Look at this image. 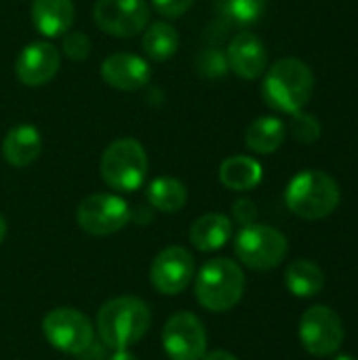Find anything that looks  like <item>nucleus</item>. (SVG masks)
Here are the masks:
<instances>
[{"mask_svg": "<svg viewBox=\"0 0 358 360\" xmlns=\"http://www.w3.org/2000/svg\"><path fill=\"white\" fill-rule=\"evenodd\" d=\"M194 278V257L184 247L162 249L150 268V281L162 295L181 293Z\"/></svg>", "mask_w": 358, "mask_h": 360, "instance_id": "nucleus-12", "label": "nucleus"}, {"mask_svg": "<svg viewBox=\"0 0 358 360\" xmlns=\"http://www.w3.org/2000/svg\"><path fill=\"white\" fill-rule=\"evenodd\" d=\"M131 219V207L116 194H91L76 209L78 226L93 236H108L122 230Z\"/></svg>", "mask_w": 358, "mask_h": 360, "instance_id": "nucleus-9", "label": "nucleus"}, {"mask_svg": "<svg viewBox=\"0 0 358 360\" xmlns=\"http://www.w3.org/2000/svg\"><path fill=\"white\" fill-rule=\"evenodd\" d=\"M42 152V137L34 124H17L2 139V156L11 167L23 169L36 162Z\"/></svg>", "mask_w": 358, "mask_h": 360, "instance_id": "nucleus-16", "label": "nucleus"}, {"mask_svg": "<svg viewBox=\"0 0 358 360\" xmlns=\"http://www.w3.org/2000/svg\"><path fill=\"white\" fill-rule=\"evenodd\" d=\"M46 342L65 354H84L93 346V325L76 308H55L42 321Z\"/></svg>", "mask_w": 358, "mask_h": 360, "instance_id": "nucleus-7", "label": "nucleus"}, {"mask_svg": "<svg viewBox=\"0 0 358 360\" xmlns=\"http://www.w3.org/2000/svg\"><path fill=\"white\" fill-rule=\"evenodd\" d=\"M61 68V53L46 40L30 42L15 61V76L25 86H42L51 82Z\"/></svg>", "mask_w": 358, "mask_h": 360, "instance_id": "nucleus-13", "label": "nucleus"}, {"mask_svg": "<svg viewBox=\"0 0 358 360\" xmlns=\"http://www.w3.org/2000/svg\"><path fill=\"white\" fill-rule=\"evenodd\" d=\"M287 137V124L276 116H260L245 131V143L255 154H274Z\"/></svg>", "mask_w": 358, "mask_h": 360, "instance_id": "nucleus-20", "label": "nucleus"}, {"mask_svg": "<svg viewBox=\"0 0 358 360\" xmlns=\"http://www.w3.org/2000/svg\"><path fill=\"white\" fill-rule=\"evenodd\" d=\"M285 285L291 295L310 300L325 287V272L310 259H295L285 270Z\"/></svg>", "mask_w": 358, "mask_h": 360, "instance_id": "nucleus-21", "label": "nucleus"}, {"mask_svg": "<svg viewBox=\"0 0 358 360\" xmlns=\"http://www.w3.org/2000/svg\"><path fill=\"white\" fill-rule=\"evenodd\" d=\"M340 200L342 192L335 177L319 169H306L298 173L285 190V202L289 211L308 221L329 217L338 209Z\"/></svg>", "mask_w": 358, "mask_h": 360, "instance_id": "nucleus-3", "label": "nucleus"}, {"mask_svg": "<svg viewBox=\"0 0 358 360\" xmlns=\"http://www.w3.org/2000/svg\"><path fill=\"white\" fill-rule=\"evenodd\" d=\"M266 4L268 0H215L217 11L226 19L234 23H243V25L255 23L264 15Z\"/></svg>", "mask_w": 358, "mask_h": 360, "instance_id": "nucleus-24", "label": "nucleus"}, {"mask_svg": "<svg viewBox=\"0 0 358 360\" xmlns=\"http://www.w3.org/2000/svg\"><path fill=\"white\" fill-rule=\"evenodd\" d=\"M150 2H152L154 11L160 13L162 17L177 19V17L186 15L196 0H150Z\"/></svg>", "mask_w": 358, "mask_h": 360, "instance_id": "nucleus-28", "label": "nucleus"}, {"mask_svg": "<svg viewBox=\"0 0 358 360\" xmlns=\"http://www.w3.org/2000/svg\"><path fill=\"white\" fill-rule=\"evenodd\" d=\"M4 234H6V219H4L2 213H0V243L4 240Z\"/></svg>", "mask_w": 358, "mask_h": 360, "instance_id": "nucleus-32", "label": "nucleus"}, {"mask_svg": "<svg viewBox=\"0 0 358 360\" xmlns=\"http://www.w3.org/2000/svg\"><path fill=\"white\" fill-rule=\"evenodd\" d=\"M264 177L262 165L253 156H230L219 167V181L234 192H249L260 186Z\"/></svg>", "mask_w": 358, "mask_h": 360, "instance_id": "nucleus-19", "label": "nucleus"}, {"mask_svg": "<svg viewBox=\"0 0 358 360\" xmlns=\"http://www.w3.org/2000/svg\"><path fill=\"white\" fill-rule=\"evenodd\" d=\"M333 360H358L357 356H352V354H340V356H335Z\"/></svg>", "mask_w": 358, "mask_h": 360, "instance_id": "nucleus-33", "label": "nucleus"}, {"mask_svg": "<svg viewBox=\"0 0 358 360\" xmlns=\"http://www.w3.org/2000/svg\"><path fill=\"white\" fill-rule=\"evenodd\" d=\"M63 55L72 61H84L91 53V40L82 32H65L63 34Z\"/></svg>", "mask_w": 358, "mask_h": 360, "instance_id": "nucleus-27", "label": "nucleus"}, {"mask_svg": "<svg viewBox=\"0 0 358 360\" xmlns=\"http://www.w3.org/2000/svg\"><path fill=\"white\" fill-rule=\"evenodd\" d=\"M99 72L106 84L124 93L143 89L152 78L150 63L143 57L133 55V53H114L106 57Z\"/></svg>", "mask_w": 358, "mask_h": 360, "instance_id": "nucleus-14", "label": "nucleus"}, {"mask_svg": "<svg viewBox=\"0 0 358 360\" xmlns=\"http://www.w3.org/2000/svg\"><path fill=\"white\" fill-rule=\"evenodd\" d=\"M200 360H238L234 354H230V352H226V350H215V352H209V354H205Z\"/></svg>", "mask_w": 358, "mask_h": 360, "instance_id": "nucleus-30", "label": "nucleus"}, {"mask_svg": "<svg viewBox=\"0 0 358 360\" xmlns=\"http://www.w3.org/2000/svg\"><path fill=\"white\" fill-rule=\"evenodd\" d=\"M162 348L171 360H200L207 352V331L192 312L173 314L162 329Z\"/></svg>", "mask_w": 358, "mask_h": 360, "instance_id": "nucleus-11", "label": "nucleus"}, {"mask_svg": "<svg viewBox=\"0 0 358 360\" xmlns=\"http://www.w3.org/2000/svg\"><path fill=\"white\" fill-rule=\"evenodd\" d=\"M148 202L160 213H177L188 202V190L177 177H156L148 186Z\"/></svg>", "mask_w": 358, "mask_h": 360, "instance_id": "nucleus-22", "label": "nucleus"}, {"mask_svg": "<svg viewBox=\"0 0 358 360\" xmlns=\"http://www.w3.org/2000/svg\"><path fill=\"white\" fill-rule=\"evenodd\" d=\"M74 15H76V8L72 0H34L32 2V23L46 38H57L70 32L74 23Z\"/></svg>", "mask_w": 358, "mask_h": 360, "instance_id": "nucleus-17", "label": "nucleus"}, {"mask_svg": "<svg viewBox=\"0 0 358 360\" xmlns=\"http://www.w3.org/2000/svg\"><path fill=\"white\" fill-rule=\"evenodd\" d=\"M152 312L139 297L122 295L101 306L97 331L101 342L112 350H127L137 344L150 329Z\"/></svg>", "mask_w": 358, "mask_h": 360, "instance_id": "nucleus-2", "label": "nucleus"}, {"mask_svg": "<svg viewBox=\"0 0 358 360\" xmlns=\"http://www.w3.org/2000/svg\"><path fill=\"white\" fill-rule=\"evenodd\" d=\"M264 74L262 95L272 110L295 114L308 105L314 93V74L306 61L285 57L274 61Z\"/></svg>", "mask_w": 358, "mask_h": 360, "instance_id": "nucleus-1", "label": "nucleus"}, {"mask_svg": "<svg viewBox=\"0 0 358 360\" xmlns=\"http://www.w3.org/2000/svg\"><path fill=\"white\" fill-rule=\"evenodd\" d=\"M101 179L116 192H135L148 177V154L133 137L112 141L101 154Z\"/></svg>", "mask_w": 358, "mask_h": 360, "instance_id": "nucleus-5", "label": "nucleus"}, {"mask_svg": "<svg viewBox=\"0 0 358 360\" xmlns=\"http://www.w3.org/2000/svg\"><path fill=\"white\" fill-rule=\"evenodd\" d=\"M236 257L251 270H274L285 262L289 243L285 234L272 226L264 224H249L243 226L238 236L234 238Z\"/></svg>", "mask_w": 358, "mask_h": 360, "instance_id": "nucleus-6", "label": "nucleus"}, {"mask_svg": "<svg viewBox=\"0 0 358 360\" xmlns=\"http://www.w3.org/2000/svg\"><path fill=\"white\" fill-rule=\"evenodd\" d=\"M232 215L241 226H249V224H255L257 219V207L249 198H238L232 207Z\"/></svg>", "mask_w": 358, "mask_h": 360, "instance_id": "nucleus-29", "label": "nucleus"}, {"mask_svg": "<svg viewBox=\"0 0 358 360\" xmlns=\"http://www.w3.org/2000/svg\"><path fill=\"white\" fill-rule=\"evenodd\" d=\"M321 122L314 114H308L304 110L291 114V122H289V133L295 141L300 143H314L321 137Z\"/></svg>", "mask_w": 358, "mask_h": 360, "instance_id": "nucleus-25", "label": "nucleus"}, {"mask_svg": "<svg viewBox=\"0 0 358 360\" xmlns=\"http://www.w3.org/2000/svg\"><path fill=\"white\" fill-rule=\"evenodd\" d=\"M110 360H139L137 356H133L131 352H127V350H114V356Z\"/></svg>", "mask_w": 358, "mask_h": 360, "instance_id": "nucleus-31", "label": "nucleus"}, {"mask_svg": "<svg viewBox=\"0 0 358 360\" xmlns=\"http://www.w3.org/2000/svg\"><path fill=\"white\" fill-rule=\"evenodd\" d=\"M300 342L312 356L325 359L335 354L344 344V325L335 310L312 306L300 319Z\"/></svg>", "mask_w": 358, "mask_h": 360, "instance_id": "nucleus-8", "label": "nucleus"}, {"mask_svg": "<svg viewBox=\"0 0 358 360\" xmlns=\"http://www.w3.org/2000/svg\"><path fill=\"white\" fill-rule=\"evenodd\" d=\"M194 291L198 304L209 312H228L243 300L245 274L236 262L217 257L198 270Z\"/></svg>", "mask_w": 358, "mask_h": 360, "instance_id": "nucleus-4", "label": "nucleus"}, {"mask_svg": "<svg viewBox=\"0 0 358 360\" xmlns=\"http://www.w3.org/2000/svg\"><path fill=\"white\" fill-rule=\"evenodd\" d=\"M95 23L114 38H133L150 23L148 0H97L93 6Z\"/></svg>", "mask_w": 358, "mask_h": 360, "instance_id": "nucleus-10", "label": "nucleus"}, {"mask_svg": "<svg viewBox=\"0 0 358 360\" xmlns=\"http://www.w3.org/2000/svg\"><path fill=\"white\" fill-rule=\"evenodd\" d=\"M232 221L224 213H205L190 226V243L203 251L213 253L228 245L232 238Z\"/></svg>", "mask_w": 358, "mask_h": 360, "instance_id": "nucleus-18", "label": "nucleus"}, {"mask_svg": "<svg viewBox=\"0 0 358 360\" xmlns=\"http://www.w3.org/2000/svg\"><path fill=\"white\" fill-rule=\"evenodd\" d=\"M226 59L228 70L245 80H255L268 70V51L264 42L251 32H241L230 40Z\"/></svg>", "mask_w": 358, "mask_h": 360, "instance_id": "nucleus-15", "label": "nucleus"}, {"mask_svg": "<svg viewBox=\"0 0 358 360\" xmlns=\"http://www.w3.org/2000/svg\"><path fill=\"white\" fill-rule=\"evenodd\" d=\"M141 46L150 59L167 61L179 49V34L169 21H154L143 30Z\"/></svg>", "mask_w": 358, "mask_h": 360, "instance_id": "nucleus-23", "label": "nucleus"}, {"mask_svg": "<svg viewBox=\"0 0 358 360\" xmlns=\"http://www.w3.org/2000/svg\"><path fill=\"white\" fill-rule=\"evenodd\" d=\"M196 68H198V74L205 76V78H219V76H226V72H228L226 53H222L219 49L200 51L198 57H196Z\"/></svg>", "mask_w": 358, "mask_h": 360, "instance_id": "nucleus-26", "label": "nucleus"}]
</instances>
